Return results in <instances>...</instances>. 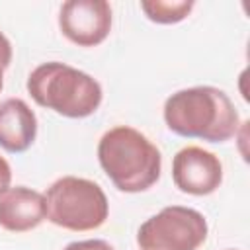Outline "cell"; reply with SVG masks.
<instances>
[{
    "label": "cell",
    "instance_id": "6da1fadb",
    "mask_svg": "<svg viewBox=\"0 0 250 250\" xmlns=\"http://www.w3.org/2000/svg\"><path fill=\"white\" fill-rule=\"evenodd\" d=\"M166 127L186 139L225 143L238 133L240 117L232 100L215 86H191L166 98Z\"/></svg>",
    "mask_w": 250,
    "mask_h": 250
},
{
    "label": "cell",
    "instance_id": "7a4b0ae2",
    "mask_svg": "<svg viewBox=\"0 0 250 250\" xmlns=\"http://www.w3.org/2000/svg\"><path fill=\"white\" fill-rule=\"evenodd\" d=\"M98 162L111 184L125 193L146 191L158 182L162 170L158 146L129 125L111 127L102 135Z\"/></svg>",
    "mask_w": 250,
    "mask_h": 250
},
{
    "label": "cell",
    "instance_id": "3957f363",
    "mask_svg": "<svg viewBox=\"0 0 250 250\" xmlns=\"http://www.w3.org/2000/svg\"><path fill=\"white\" fill-rule=\"evenodd\" d=\"M27 92L37 105L70 119L96 113L104 98L94 76L59 61L35 66L27 76Z\"/></svg>",
    "mask_w": 250,
    "mask_h": 250
},
{
    "label": "cell",
    "instance_id": "277c9868",
    "mask_svg": "<svg viewBox=\"0 0 250 250\" xmlns=\"http://www.w3.org/2000/svg\"><path fill=\"white\" fill-rule=\"evenodd\" d=\"M43 195L47 219L66 230H96L109 215V203L104 189L88 178L62 176L55 180Z\"/></svg>",
    "mask_w": 250,
    "mask_h": 250
},
{
    "label": "cell",
    "instance_id": "5b68a950",
    "mask_svg": "<svg viewBox=\"0 0 250 250\" xmlns=\"http://www.w3.org/2000/svg\"><path fill=\"white\" fill-rule=\"evenodd\" d=\"M209 225L193 207L168 205L137 230L141 250H197L207 240Z\"/></svg>",
    "mask_w": 250,
    "mask_h": 250
},
{
    "label": "cell",
    "instance_id": "8992f818",
    "mask_svg": "<svg viewBox=\"0 0 250 250\" xmlns=\"http://www.w3.org/2000/svg\"><path fill=\"white\" fill-rule=\"evenodd\" d=\"M59 27L78 47H96L111 31V6L105 0H68L61 6Z\"/></svg>",
    "mask_w": 250,
    "mask_h": 250
},
{
    "label": "cell",
    "instance_id": "52a82bcc",
    "mask_svg": "<svg viewBox=\"0 0 250 250\" xmlns=\"http://www.w3.org/2000/svg\"><path fill=\"white\" fill-rule=\"evenodd\" d=\"M172 180L182 193L209 195L223 184V164L201 146H184L172 158Z\"/></svg>",
    "mask_w": 250,
    "mask_h": 250
},
{
    "label": "cell",
    "instance_id": "ba28073f",
    "mask_svg": "<svg viewBox=\"0 0 250 250\" xmlns=\"http://www.w3.org/2000/svg\"><path fill=\"white\" fill-rule=\"evenodd\" d=\"M47 219L45 195L37 189L16 186L0 193V227L10 232H27Z\"/></svg>",
    "mask_w": 250,
    "mask_h": 250
},
{
    "label": "cell",
    "instance_id": "9c48e42d",
    "mask_svg": "<svg viewBox=\"0 0 250 250\" xmlns=\"http://www.w3.org/2000/svg\"><path fill=\"white\" fill-rule=\"evenodd\" d=\"M37 137V117L21 98L0 104V148L12 154L25 152Z\"/></svg>",
    "mask_w": 250,
    "mask_h": 250
},
{
    "label": "cell",
    "instance_id": "30bf717a",
    "mask_svg": "<svg viewBox=\"0 0 250 250\" xmlns=\"http://www.w3.org/2000/svg\"><path fill=\"white\" fill-rule=\"evenodd\" d=\"M193 0H143L141 10L154 23H178L186 20L193 10Z\"/></svg>",
    "mask_w": 250,
    "mask_h": 250
},
{
    "label": "cell",
    "instance_id": "8fae6325",
    "mask_svg": "<svg viewBox=\"0 0 250 250\" xmlns=\"http://www.w3.org/2000/svg\"><path fill=\"white\" fill-rule=\"evenodd\" d=\"M62 250H115L107 240L102 238H88V240H74L66 244Z\"/></svg>",
    "mask_w": 250,
    "mask_h": 250
},
{
    "label": "cell",
    "instance_id": "7c38bea8",
    "mask_svg": "<svg viewBox=\"0 0 250 250\" xmlns=\"http://www.w3.org/2000/svg\"><path fill=\"white\" fill-rule=\"evenodd\" d=\"M12 62V43L10 39L0 31V92L4 88V70Z\"/></svg>",
    "mask_w": 250,
    "mask_h": 250
},
{
    "label": "cell",
    "instance_id": "4fadbf2b",
    "mask_svg": "<svg viewBox=\"0 0 250 250\" xmlns=\"http://www.w3.org/2000/svg\"><path fill=\"white\" fill-rule=\"evenodd\" d=\"M10 182H12V168H10L8 160L4 156H0V193L10 188Z\"/></svg>",
    "mask_w": 250,
    "mask_h": 250
},
{
    "label": "cell",
    "instance_id": "5bb4252c",
    "mask_svg": "<svg viewBox=\"0 0 250 250\" xmlns=\"http://www.w3.org/2000/svg\"><path fill=\"white\" fill-rule=\"evenodd\" d=\"M227 250H234V248H227Z\"/></svg>",
    "mask_w": 250,
    "mask_h": 250
}]
</instances>
